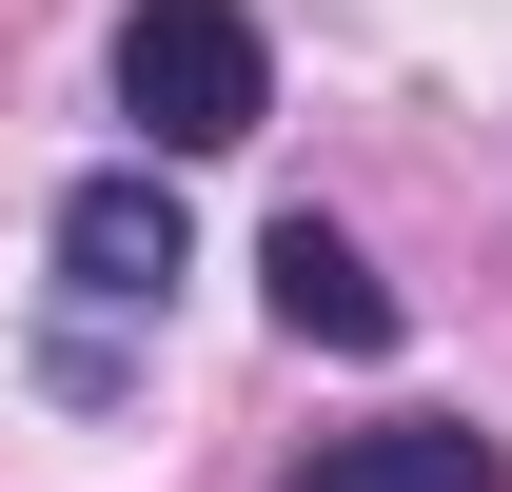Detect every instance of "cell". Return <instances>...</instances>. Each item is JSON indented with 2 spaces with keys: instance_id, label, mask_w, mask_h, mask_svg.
Here are the masks:
<instances>
[{
  "instance_id": "obj_1",
  "label": "cell",
  "mask_w": 512,
  "mask_h": 492,
  "mask_svg": "<svg viewBox=\"0 0 512 492\" xmlns=\"http://www.w3.org/2000/svg\"><path fill=\"white\" fill-rule=\"evenodd\" d=\"M119 119H138V158H237L276 119V40L237 0H138L119 20Z\"/></svg>"
},
{
  "instance_id": "obj_3",
  "label": "cell",
  "mask_w": 512,
  "mask_h": 492,
  "mask_svg": "<svg viewBox=\"0 0 512 492\" xmlns=\"http://www.w3.org/2000/svg\"><path fill=\"white\" fill-rule=\"evenodd\" d=\"M256 276H276V335H296V355H394V276H375L355 237H335L316 197H296V217L256 237Z\"/></svg>"
},
{
  "instance_id": "obj_2",
  "label": "cell",
  "mask_w": 512,
  "mask_h": 492,
  "mask_svg": "<svg viewBox=\"0 0 512 492\" xmlns=\"http://www.w3.org/2000/svg\"><path fill=\"white\" fill-rule=\"evenodd\" d=\"M178 276H197L178 178H158V158H99V178L60 197V296H79V315H158Z\"/></svg>"
},
{
  "instance_id": "obj_4",
  "label": "cell",
  "mask_w": 512,
  "mask_h": 492,
  "mask_svg": "<svg viewBox=\"0 0 512 492\" xmlns=\"http://www.w3.org/2000/svg\"><path fill=\"white\" fill-rule=\"evenodd\" d=\"M296 492H512V473H493V433H473V414H394V433L296 453Z\"/></svg>"
}]
</instances>
